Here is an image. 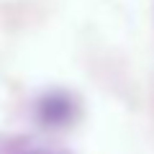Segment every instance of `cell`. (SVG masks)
Wrapping results in <instances>:
<instances>
[{
  "instance_id": "6da1fadb",
  "label": "cell",
  "mask_w": 154,
  "mask_h": 154,
  "mask_svg": "<svg viewBox=\"0 0 154 154\" xmlns=\"http://www.w3.org/2000/svg\"><path fill=\"white\" fill-rule=\"evenodd\" d=\"M41 113H44L46 123H57V121H62V118L69 116V103H67V100L57 103V98H49V100H44V105H41Z\"/></svg>"
}]
</instances>
